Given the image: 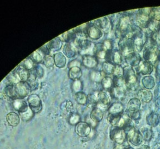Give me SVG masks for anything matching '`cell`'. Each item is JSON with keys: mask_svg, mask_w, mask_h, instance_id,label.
I'll return each instance as SVG.
<instances>
[{"mask_svg": "<svg viewBox=\"0 0 160 149\" xmlns=\"http://www.w3.org/2000/svg\"><path fill=\"white\" fill-rule=\"evenodd\" d=\"M138 97L140 101L148 103L152 99V93L148 89H141L138 92Z\"/></svg>", "mask_w": 160, "mask_h": 149, "instance_id": "cell-20", "label": "cell"}, {"mask_svg": "<svg viewBox=\"0 0 160 149\" xmlns=\"http://www.w3.org/2000/svg\"><path fill=\"white\" fill-rule=\"evenodd\" d=\"M108 114L118 116L123 114V106L120 102H115L112 104L108 109Z\"/></svg>", "mask_w": 160, "mask_h": 149, "instance_id": "cell-13", "label": "cell"}, {"mask_svg": "<svg viewBox=\"0 0 160 149\" xmlns=\"http://www.w3.org/2000/svg\"><path fill=\"white\" fill-rule=\"evenodd\" d=\"M110 137L112 140L119 145L123 144L127 139L125 129L115 127L110 133Z\"/></svg>", "mask_w": 160, "mask_h": 149, "instance_id": "cell-4", "label": "cell"}, {"mask_svg": "<svg viewBox=\"0 0 160 149\" xmlns=\"http://www.w3.org/2000/svg\"><path fill=\"white\" fill-rule=\"evenodd\" d=\"M15 90L18 99H23L26 98L30 93L31 89L27 82H21L15 84Z\"/></svg>", "mask_w": 160, "mask_h": 149, "instance_id": "cell-6", "label": "cell"}, {"mask_svg": "<svg viewBox=\"0 0 160 149\" xmlns=\"http://www.w3.org/2000/svg\"><path fill=\"white\" fill-rule=\"evenodd\" d=\"M108 120L113 126L120 129H123L125 127L128 126L130 122V118L126 114L118 116L108 114Z\"/></svg>", "mask_w": 160, "mask_h": 149, "instance_id": "cell-1", "label": "cell"}, {"mask_svg": "<svg viewBox=\"0 0 160 149\" xmlns=\"http://www.w3.org/2000/svg\"><path fill=\"white\" fill-rule=\"evenodd\" d=\"M98 103L95 107L101 109L104 112L106 111L110 103V99L108 94L102 91L98 92Z\"/></svg>", "mask_w": 160, "mask_h": 149, "instance_id": "cell-8", "label": "cell"}, {"mask_svg": "<svg viewBox=\"0 0 160 149\" xmlns=\"http://www.w3.org/2000/svg\"><path fill=\"white\" fill-rule=\"evenodd\" d=\"M115 66V64H113L112 63H110L108 61L103 62L102 64V69L103 73L105 74H108V75L113 74Z\"/></svg>", "mask_w": 160, "mask_h": 149, "instance_id": "cell-37", "label": "cell"}, {"mask_svg": "<svg viewBox=\"0 0 160 149\" xmlns=\"http://www.w3.org/2000/svg\"><path fill=\"white\" fill-rule=\"evenodd\" d=\"M104 113L101 109H98L97 107H95L93 109L92 111L90 114V119L91 121L94 122L98 123L102 121Z\"/></svg>", "mask_w": 160, "mask_h": 149, "instance_id": "cell-21", "label": "cell"}, {"mask_svg": "<svg viewBox=\"0 0 160 149\" xmlns=\"http://www.w3.org/2000/svg\"><path fill=\"white\" fill-rule=\"evenodd\" d=\"M28 104L30 109L35 114L40 113L42 109V104L39 96L36 94H31L28 97Z\"/></svg>", "mask_w": 160, "mask_h": 149, "instance_id": "cell-3", "label": "cell"}, {"mask_svg": "<svg viewBox=\"0 0 160 149\" xmlns=\"http://www.w3.org/2000/svg\"><path fill=\"white\" fill-rule=\"evenodd\" d=\"M39 51H40L45 56H49L50 55V51H51L49 48L48 47V45H45L41 46L39 49Z\"/></svg>", "mask_w": 160, "mask_h": 149, "instance_id": "cell-55", "label": "cell"}, {"mask_svg": "<svg viewBox=\"0 0 160 149\" xmlns=\"http://www.w3.org/2000/svg\"><path fill=\"white\" fill-rule=\"evenodd\" d=\"M75 132L79 136L87 137L91 132V127L86 122H80L75 126Z\"/></svg>", "mask_w": 160, "mask_h": 149, "instance_id": "cell-9", "label": "cell"}, {"mask_svg": "<svg viewBox=\"0 0 160 149\" xmlns=\"http://www.w3.org/2000/svg\"><path fill=\"white\" fill-rule=\"evenodd\" d=\"M126 58H127L126 61L132 67L138 66V64L141 61L140 56L138 54L135 53L131 54Z\"/></svg>", "mask_w": 160, "mask_h": 149, "instance_id": "cell-27", "label": "cell"}, {"mask_svg": "<svg viewBox=\"0 0 160 149\" xmlns=\"http://www.w3.org/2000/svg\"><path fill=\"white\" fill-rule=\"evenodd\" d=\"M63 53L68 58H71L76 55V48L71 43H66L63 49Z\"/></svg>", "mask_w": 160, "mask_h": 149, "instance_id": "cell-18", "label": "cell"}, {"mask_svg": "<svg viewBox=\"0 0 160 149\" xmlns=\"http://www.w3.org/2000/svg\"><path fill=\"white\" fill-rule=\"evenodd\" d=\"M66 109L68 110V111H71L73 109V104L70 101H68L67 102V104H66Z\"/></svg>", "mask_w": 160, "mask_h": 149, "instance_id": "cell-56", "label": "cell"}, {"mask_svg": "<svg viewBox=\"0 0 160 149\" xmlns=\"http://www.w3.org/2000/svg\"><path fill=\"white\" fill-rule=\"evenodd\" d=\"M53 59L55 61V65L59 68H64L66 65V58L63 53L61 52H58L54 54Z\"/></svg>", "mask_w": 160, "mask_h": 149, "instance_id": "cell-15", "label": "cell"}, {"mask_svg": "<svg viewBox=\"0 0 160 149\" xmlns=\"http://www.w3.org/2000/svg\"><path fill=\"white\" fill-rule=\"evenodd\" d=\"M12 106L13 109L18 112L19 114L26 111L29 108L26 102L20 99L13 101Z\"/></svg>", "mask_w": 160, "mask_h": 149, "instance_id": "cell-14", "label": "cell"}, {"mask_svg": "<svg viewBox=\"0 0 160 149\" xmlns=\"http://www.w3.org/2000/svg\"><path fill=\"white\" fill-rule=\"evenodd\" d=\"M98 60L95 56L92 55L82 56V64L86 68L93 69L98 65Z\"/></svg>", "mask_w": 160, "mask_h": 149, "instance_id": "cell-12", "label": "cell"}, {"mask_svg": "<svg viewBox=\"0 0 160 149\" xmlns=\"http://www.w3.org/2000/svg\"><path fill=\"white\" fill-rule=\"evenodd\" d=\"M113 86L116 88H125L126 86L125 77L123 76H115L113 79Z\"/></svg>", "mask_w": 160, "mask_h": 149, "instance_id": "cell-33", "label": "cell"}, {"mask_svg": "<svg viewBox=\"0 0 160 149\" xmlns=\"http://www.w3.org/2000/svg\"><path fill=\"white\" fill-rule=\"evenodd\" d=\"M124 69L120 65H115L113 75L115 76H123L124 75Z\"/></svg>", "mask_w": 160, "mask_h": 149, "instance_id": "cell-52", "label": "cell"}, {"mask_svg": "<svg viewBox=\"0 0 160 149\" xmlns=\"http://www.w3.org/2000/svg\"><path fill=\"white\" fill-rule=\"evenodd\" d=\"M36 64L33 62V61L28 56V58L25 59L23 61L19 64V67L26 69L28 71H32L35 68Z\"/></svg>", "mask_w": 160, "mask_h": 149, "instance_id": "cell-31", "label": "cell"}, {"mask_svg": "<svg viewBox=\"0 0 160 149\" xmlns=\"http://www.w3.org/2000/svg\"><path fill=\"white\" fill-rule=\"evenodd\" d=\"M7 79L8 81L10 82V84L14 85L21 82V80L20 79L19 76L16 71L12 72L11 73L9 74V75H8L7 77Z\"/></svg>", "mask_w": 160, "mask_h": 149, "instance_id": "cell-39", "label": "cell"}, {"mask_svg": "<svg viewBox=\"0 0 160 149\" xmlns=\"http://www.w3.org/2000/svg\"><path fill=\"white\" fill-rule=\"evenodd\" d=\"M103 72L92 71L90 72V78L91 81L95 83H101L103 78L105 77Z\"/></svg>", "mask_w": 160, "mask_h": 149, "instance_id": "cell-25", "label": "cell"}, {"mask_svg": "<svg viewBox=\"0 0 160 149\" xmlns=\"http://www.w3.org/2000/svg\"><path fill=\"white\" fill-rule=\"evenodd\" d=\"M150 16L156 21H160V8H155L152 9Z\"/></svg>", "mask_w": 160, "mask_h": 149, "instance_id": "cell-50", "label": "cell"}, {"mask_svg": "<svg viewBox=\"0 0 160 149\" xmlns=\"http://www.w3.org/2000/svg\"><path fill=\"white\" fill-rule=\"evenodd\" d=\"M146 121L150 126H157L160 122V117L156 113L152 112L146 117Z\"/></svg>", "mask_w": 160, "mask_h": 149, "instance_id": "cell-24", "label": "cell"}, {"mask_svg": "<svg viewBox=\"0 0 160 149\" xmlns=\"http://www.w3.org/2000/svg\"><path fill=\"white\" fill-rule=\"evenodd\" d=\"M101 84L103 88L105 90L111 89L114 87L113 79L108 76H105V77L103 78L102 81L101 82Z\"/></svg>", "mask_w": 160, "mask_h": 149, "instance_id": "cell-36", "label": "cell"}, {"mask_svg": "<svg viewBox=\"0 0 160 149\" xmlns=\"http://www.w3.org/2000/svg\"><path fill=\"white\" fill-rule=\"evenodd\" d=\"M128 141L134 145H139L142 142L143 137L140 131L131 127L126 134Z\"/></svg>", "mask_w": 160, "mask_h": 149, "instance_id": "cell-5", "label": "cell"}, {"mask_svg": "<svg viewBox=\"0 0 160 149\" xmlns=\"http://www.w3.org/2000/svg\"><path fill=\"white\" fill-rule=\"evenodd\" d=\"M119 48L122 55L127 57L131 54L134 53L135 45L133 40L130 38L123 39L119 43Z\"/></svg>", "mask_w": 160, "mask_h": 149, "instance_id": "cell-2", "label": "cell"}, {"mask_svg": "<svg viewBox=\"0 0 160 149\" xmlns=\"http://www.w3.org/2000/svg\"><path fill=\"white\" fill-rule=\"evenodd\" d=\"M125 149H133L132 147H126V148H125Z\"/></svg>", "mask_w": 160, "mask_h": 149, "instance_id": "cell-58", "label": "cell"}, {"mask_svg": "<svg viewBox=\"0 0 160 149\" xmlns=\"http://www.w3.org/2000/svg\"><path fill=\"white\" fill-rule=\"evenodd\" d=\"M6 120L11 126H17L20 123V117L15 112H11L7 114Z\"/></svg>", "mask_w": 160, "mask_h": 149, "instance_id": "cell-22", "label": "cell"}, {"mask_svg": "<svg viewBox=\"0 0 160 149\" xmlns=\"http://www.w3.org/2000/svg\"><path fill=\"white\" fill-rule=\"evenodd\" d=\"M142 84L146 89H151L155 87V79L152 76H145L142 79Z\"/></svg>", "mask_w": 160, "mask_h": 149, "instance_id": "cell-29", "label": "cell"}, {"mask_svg": "<svg viewBox=\"0 0 160 149\" xmlns=\"http://www.w3.org/2000/svg\"><path fill=\"white\" fill-rule=\"evenodd\" d=\"M130 24V19L129 17L128 16H123L122 18H121L120 20V30L122 31H124L128 29Z\"/></svg>", "mask_w": 160, "mask_h": 149, "instance_id": "cell-41", "label": "cell"}, {"mask_svg": "<svg viewBox=\"0 0 160 149\" xmlns=\"http://www.w3.org/2000/svg\"><path fill=\"white\" fill-rule=\"evenodd\" d=\"M68 75L70 79L72 80L73 81H76L80 79L82 75V72L81 68L75 67L69 69Z\"/></svg>", "mask_w": 160, "mask_h": 149, "instance_id": "cell-23", "label": "cell"}, {"mask_svg": "<svg viewBox=\"0 0 160 149\" xmlns=\"http://www.w3.org/2000/svg\"><path fill=\"white\" fill-rule=\"evenodd\" d=\"M133 42H134L135 49H136V51H141L142 49L143 45L142 39L141 38H137L135 40L133 41Z\"/></svg>", "mask_w": 160, "mask_h": 149, "instance_id": "cell-51", "label": "cell"}, {"mask_svg": "<svg viewBox=\"0 0 160 149\" xmlns=\"http://www.w3.org/2000/svg\"><path fill=\"white\" fill-rule=\"evenodd\" d=\"M128 115V117L130 118V119H132L134 120H138V119H140L141 117V114L139 111H128V110H126V113Z\"/></svg>", "mask_w": 160, "mask_h": 149, "instance_id": "cell-47", "label": "cell"}, {"mask_svg": "<svg viewBox=\"0 0 160 149\" xmlns=\"http://www.w3.org/2000/svg\"><path fill=\"white\" fill-rule=\"evenodd\" d=\"M19 114H20V117L23 121L28 122L32 119L35 114L33 112L32 110L29 107L26 111L22 112V113H20Z\"/></svg>", "mask_w": 160, "mask_h": 149, "instance_id": "cell-38", "label": "cell"}, {"mask_svg": "<svg viewBox=\"0 0 160 149\" xmlns=\"http://www.w3.org/2000/svg\"><path fill=\"white\" fill-rule=\"evenodd\" d=\"M125 79L126 86L130 88H132L138 83V77L136 75L135 71L132 68L124 70Z\"/></svg>", "mask_w": 160, "mask_h": 149, "instance_id": "cell-7", "label": "cell"}, {"mask_svg": "<svg viewBox=\"0 0 160 149\" xmlns=\"http://www.w3.org/2000/svg\"><path fill=\"white\" fill-rule=\"evenodd\" d=\"M43 63L45 65L46 68L49 69H52L53 68L54 64H55L53 56H50V55L45 56Z\"/></svg>", "mask_w": 160, "mask_h": 149, "instance_id": "cell-43", "label": "cell"}, {"mask_svg": "<svg viewBox=\"0 0 160 149\" xmlns=\"http://www.w3.org/2000/svg\"><path fill=\"white\" fill-rule=\"evenodd\" d=\"M62 40L60 37H56L48 43V47L53 51H60L62 46Z\"/></svg>", "mask_w": 160, "mask_h": 149, "instance_id": "cell-19", "label": "cell"}, {"mask_svg": "<svg viewBox=\"0 0 160 149\" xmlns=\"http://www.w3.org/2000/svg\"><path fill=\"white\" fill-rule=\"evenodd\" d=\"M86 34L88 37L92 40H98L103 35L102 30L94 24L88 26L86 29Z\"/></svg>", "mask_w": 160, "mask_h": 149, "instance_id": "cell-10", "label": "cell"}, {"mask_svg": "<svg viewBox=\"0 0 160 149\" xmlns=\"http://www.w3.org/2000/svg\"><path fill=\"white\" fill-rule=\"evenodd\" d=\"M75 99L76 101L81 105H85L88 102V96L82 92L75 93Z\"/></svg>", "mask_w": 160, "mask_h": 149, "instance_id": "cell-34", "label": "cell"}, {"mask_svg": "<svg viewBox=\"0 0 160 149\" xmlns=\"http://www.w3.org/2000/svg\"><path fill=\"white\" fill-rule=\"evenodd\" d=\"M153 66L152 63L148 61H141L138 64V72L142 75H149L152 72Z\"/></svg>", "mask_w": 160, "mask_h": 149, "instance_id": "cell-11", "label": "cell"}, {"mask_svg": "<svg viewBox=\"0 0 160 149\" xmlns=\"http://www.w3.org/2000/svg\"><path fill=\"white\" fill-rule=\"evenodd\" d=\"M157 57H158V53H157V50L155 48L151 47L146 49L144 51L143 58L146 61H148L152 63L153 61H156Z\"/></svg>", "mask_w": 160, "mask_h": 149, "instance_id": "cell-16", "label": "cell"}, {"mask_svg": "<svg viewBox=\"0 0 160 149\" xmlns=\"http://www.w3.org/2000/svg\"><path fill=\"white\" fill-rule=\"evenodd\" d=\"M81 65H82V64L80 61H78V59H73L72 61H70V63L68 64V68L70 69L73 67H75L81 68Z\"/></svg>", "mask_w": 160, "mask_h": 149, "instance_id": "cell-54", "label": "cell"}, {"mask_svg": "<svg viewBox=\"0 0 160 149\" xmlns=\"http://www.w3.org/2000/svg\"><path fill=\"white\" fill-rule=\"evenodd\" d=\"M141 13L138 15L137 17V21L141 26L146 27L149 24L150 20V15L143 13L141 10Z\"/></svg>", "mask_w": 160, "mask_h": 149, "instance_id": "cell-26", "label": "cell"}, {"mask_svg": "<svg viewBox=\"0 0 160 149\" xmlns=\"http://www.w3.org/2000/svg\"><path fill=\"white\" fill-rule=\"evenodd\" d=\"M94 25L101 29V30L106 28L108 24V20L106 18H101L94 21Z\"/></svg>", "mask_w": 160, "mask_h": 149, "instance_id": "cell-45", "label": "cell"}, {"mask_svg": "<svg viewBox=\"0 0 160 149\" xmlns=\"http://www.w3.org/2000/svg\"><path fill=\"white\" fill-rule=\"evenodd\" d=\"M143 139L146 141H150L152 136V132L151 129L148 128H143L141 131Z\"/></svg>", "mask_w": 160, "mask_h": 149, "instance_id": "cell-44", "label": "cell"}, {"mask_svg": "<svg viewBox=\"0 0 160 149\" xmlns=\"http://www.w3.org/2000/svg\"><path fill=\"white\" fill-rule=\"evenodd\" d=\"M80 115L78 114H71V115L70 116L69 120H68V122L70 123V125H73V126H76L77 124H78L80 122Z\"/></svg>", "mask_w": 160, "mask_h": 149, "instance_id": "cell-46", "label": "cell"}, {"mask_svg": "<svg viewBox=\"0 0 160 149\" xmlns=\"http://www.w3.org/2000/svg\"><path fill=\"white\" fill-rule=\"evenodd\" d=\"M33 70L35 72V73L36 74V75L38 76L39 78H42L44 74H45V70L41 66L39 65V64H36L35 65V68L33 69Z\"/></svg>", "mask_w": 160, "mask_h": 149, "instance_id": "cell-49", "label": "cell"}, {"mask_svg": "<svg viewBox=\"0 0 160 149\" xmlns=\"http://www.w3.org/2000/svg\"><path fill=\"white\" fill-rule=\"evenodd\" d=\"M4 94L7 98L13 101L18 99L14 84H9L6 86L4 89Z\"/></svg>", "mask_w": 160, "mask_h": 149, "instance_id": "cell-17", "label": "cell"}, {"mask_svg": "<svg viewBox=\"0 0 160 149\" xmlns=\"http://www.w3.org/2000/svg\"><path fill=\"white\" fill-rule=\"evenodd\" d=\"M141 105V102L137 98H134L130 99L128 104V111H139Z\"/></svg>", "mask_w": 160, "mask_h": 149, "instance_id": "cell-28", "label": "cell"}, {"mask_svg": "<svg viewBox=\"0 0 160 149\" xmlns=\"http://www.w3.org/2000/svg\"><path fill=\"white\" fill-rule=\"evenodd\" d=\"M112 60L115 65H120L121 63L122 58V54L119 51H115L112 55Z\"/></svg>", "mask_w": 160, "mask_h": 149, "instance_id": "cell-48", "label": "cell"}, {"mask_svg": "<svg viewBox=\"0 0 160 149\" xmlns=\"http://www.w3.org/2000/svg\"><path fill=\"white\" fill-rule=\"evenodd\" d=\"M20 77L21 82H27L30 77V71H28L26 69L22 68L18 66V69L16 71Z\"/></svg>", "mask_w": 160, "mask_h": 149, "instance_id": "cell-30", "label": "cell"}, {"mask_svg": "<svg viewBox=\"0 0 160 149\" xmlns=\"http://www.w3.org/2000/svg\"><path fill=\"white\" fill-rule=\"evenodd\" d=\"M29 57L33 61V62L36 64L43 63V59H44V57L43 56L42 54L41 53V51L40 52L39 51V50L33 52Z\"/></svg>", "mask_w": 160, "mask_h": 149, "instance_id": "cell-32", "label": "cell"}, {"mask_svg": "<svg viewBox=\"0 0 160 149\" xmlns=\"http://www.w3.org/2000/svg\"><path fill=\"white\" fill-rule=\"evenodd\" d=\"M98 103V92L91 93L88 95L87 104L88 106H93L95 108Z\"/></svg>", "mask_w": 160, "mask_h": 149, "instance_id": "cell-35", "label": "cell"}, {"mask_svg": "<svg viewBox=\"0 0 160 149\" xmlns=\"http://www.w3.org/2000/svg\"><path fill=\"white\" fill-rule=\"evenodd\" d=\"M83 87V85L82 82V81H80V79L73 81V83L71 86V88H72L73 92L75 93L82 92Z\"/></svg>", "mask_w": 160, "mask_h": 149, "instance_id": "cell-42", "label": "cell"}, {"mask_svg": "<svg viewBox=\"0 0 160 149\" xmlns=\"http://www.w3.org/2000/svg\"><path fill=\"white\" fill-rule=\"evenodd\" d=\"M113 149H125V148L122 146H121V145H118V146H115Z\"/></svg>", "mask_w": 160, "mask_h": 149, "instance_id": "cell-57", "label": "cell"}, {"mask_svg": "<svg viewBox=\"0 0 160 149\" xmlns=\"http://www.w3.org/2000/svg\"><path fill=\"white\" fill-rule=\"evenodd\" d=\"M125 88H116L113 87L111 89V94L112 96L116 98H121L125 95Z\"/></svg>", "mask_w": 160, "mask_h": 149, "instance_id": "cell-40", "label": "cell"}, {"mask_svg": "<svg viewBox=\"0 0 160 149\" xmlns=\"http://www.w3.org/2000/svg\"><path fill=\"white\" fill-rule=\"evenodd\" d=\"M103 49L106 51H111L112 48V41L110 40H106L102 44Z\"/></svg>", "mask_w": 160, "mask_h": 149, "instance_id": "cell-53", "label": "cell"}]
</instances>
